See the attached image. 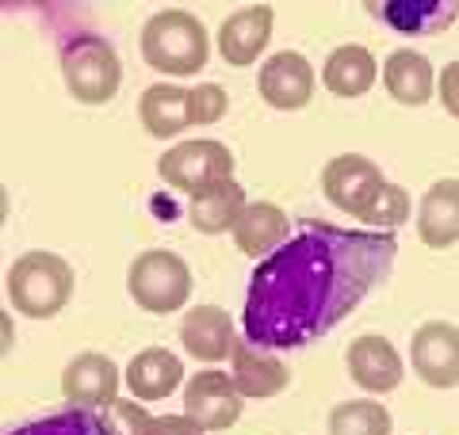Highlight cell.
<instances>
[{
    "mask_svg": "<svg viewBox=\"0 0 459 435\" xmlns=\"http://www.w3.org/2000/svg\"><path fill=\"white\" fill-rule=\"evenodd\" d=\"M394 256V234L303 222L253 271L246 340L276 355L325 337L386 283Z\"/></svg>",
    "mask_w": 459,
    "mask_h": 435,
    "instance_id": "obj_1",
    "label": "cell"
},
{
    "mask_svg": "<svg viewBox=\"0 0 459 435\" xmlns=\"http://www.w3.org/2000/svg\"><path fill=\"white\" fill-rule=\"evenodd\" d=\"M142 57L165 77H195L211 57V35L195 12L161 8L142 23Z\"/></svg>",
    "mask_w": 459,
    "mask_h": 435,
    "instance_id": "obj_2",
    "label": "cell"
},
{
    "mask_svg": "<svg viewBox=\"0 0 459 435\" xmlns=\"http://www.w3.org/2000/svg\"><path fill=\"white\" fill-rule=\"evenodd\" d=\"M74 286L77 275L69 268V260L47 249L23 252L8 268V302L20 317H31V321H50L62 313L74 298Z\"/></svg>",
    "mask_w": 459,
    "mask_h": 435,
    "instance_id": "obj_3",
    "label": "cell"
},
{
    "mask_svg": "<svg viewBox=\"0 0 459 435\" xmlns=\"http://www.w3.org/2000/svg\"><path fill=\"white\" fill-rule=\"evenodd\" d=\"M126 290H131L134 306L153 317L180 313L192 298V268L172 249H146L134 256L131 271H126Z\"/></svg>",
    "mask_w": 459,
    "mask_h": 435,
    "instance_id": "obj_4",
    "label": "cell"
},
{
    "mask_svg": "<svg viewBox=\"0 0 459 435\" xmlns=\"http://www.w3.org/2000/svg\"><path fill=\"white\" fill-rule=\"evenodd\" d=\"M62 77L77 104L104 107L123 84V62L100 35H74L62 47Z\"/></svg>",
    "mask_w": 459,
    "mask_h": 435,
    "instance_id": "obj_5",
    "label": "cell"
},
{
    "mask_svg": "<svg viewBox=\"0 0 459 435\" xmlns=\"http://www.w3.org/2000/svg\"><path fill=\"white\" fill-rule=\"evenodd\" d=\"M391 180L383 176V168L364 153H337L333 161L322 168V195L333 202L341 214L356 218L360 226L371 222V214L383 202Z\"/></svg>",
    "mask_w": 459,
    "mask_h": 435,
    "instance_id": "obj_6",
    "label": "cell"
},
{
    "mask_svg": "<svg viewBox=\"0 0 459 435\" xmlns=\"http://www.w3.org/2000/svg\"><path fill=\"white\" fill-rule=\"evenodd\" d=\"M234 153L219 138H184L157 157V176H161L172 192L195 195L211 183L234 180Z\"/></svg>",
    "mask_w": 459,
    "mask_h": 435,
    "instance_id": "obj_7",
    "label": "cell"
},
{
    "mask_svg": "<svg viewBox=\"0 0 459 435\" xmlns=\"http://www.w3.org/2000/svg\"><path fill=\"white\" fill-rule=\"evenodd\" d=\"M184 416L204 431H226L241 420V394L219 367H204L184 382Z\"/></svg>",
    "mask_w": 459,
    "mask_h": 435,
    "instance_id": "obj_8",
    "label": "cell"
},
{
    "mask_svg": "<svg viewBox=\"0 0 459 435\" xmlns=\"http://www.w3.org/2000/svg\"><path fill=\"white\" fill-rule=\"evenodd\" d=\"M62 397L69 409L108 413L119 401V367L104 352H81L62 371Z\"/></svg>",
    "mask_w": 459,
    "mask_h": 435,
    "instance_id": "obj_9",
    "label": "cell"
},
{
    "mask_svg": "<svg viewBox=\"0 0 459 435\" xmlns=\"http://www.w3.org/2000/svg\"><path fill=\"white\" fill-rule=\"evenodd\" d=\"M314 84H318V72L299 50H280L264 57L261 72H256V92L276 111H303L314 99Z\"/></svg>",
    "mask_w": 459,
    "mask_h": 435,
    "instance_id": "obj_10",
    "label": "cell"
},
{
    "mask_svg": "<svg viewBox=\"0 0 459 435\" xmlns=\"http://www.w3.org/2000/svg\"><path fill=\"white\" fill-rule=\"evenodd\" d=\"M410 362L418 379L433 389L459 386V328L452 321H425L413 328Z\"/></svg>",
    "mask_w": 459,
    "mask_h": 435,
    "instance_id": "obj_11",
    "label": "cell"
},
{
    "mask_svg": "<svg viewBox=\"0 0 459 435\" xmlns=\"http://www.w3.org/2000/svg\"><path fill=\"white\" fill-rule=\"evenodd\" d=\"M344 367H349V379L364 389L371 397H383V394H394L402 386V355L398 347L383 337V332H364L349 344L344 352Z\"/></svg>",
    "mask_w": 459,
    "mask_h": 435,
    "instance_id": "obj_12",
    "label": "cell"
},
{
    "mask_svg": "<svg viewBox=\"0 0 459 435\" xmlns=\"http://www.w3.org/2000/svg\"><path fill=\"white\" fill-rule=\"evenodd\" d=\"M272 27H276V8L272 4H249L238 8L222 20L219 35H214V47H219V57L234 69L253 65L256 57L268 50Z\"/></svg>",
    "mask_w": 459,
    "mask_h": 435,
    "instance_id": "obj_13",
    "label": "cell"
},
{
    "mask_svg": "<svg viewBox=\"0 0 459 435\" xmlns=\"http://www.w3.org/2000/svg\"><path fill=\"white\" fill-rule=\"evenodd\" d=\"M180 344L192 359H199L204 367H219L222 359H230L238 344L234 317L219 306H192L180 317Z\"/></svg>",
    "mask_w": 459,
    "mask_h": 435,
    "instance_id": "obj_14",
    "label": "cell"
},
{
    "mask_svg": "<svg viewBox=\"0 0 459 435\" xmlns=\"http://www.w3.org/2000/svg\"><path fill=\"white\" fill-rule=\"evenodd\" d=\"M138 119L146 126V134L153 138H177L184 130L199 126L195 119V92L184 84H150L138 99Z\"/></svg>",
    "mask_w": 459,
    "mask_h": 435,
    "instance_id": "obj_15",
    "label": "cell"
},
{
    "mask_svg": "<svg viewBox=\"0 0 459 435\" xmlns=\"http://www.w3.org/2000/svg\"><path fill=\"white\" fill-rule=\"evenodd\" d=\"M230 362H234L230 379H234V389L241 394V401L276 397V394H283V389H287V382H291V371H287V362L280 355L253 347L249 340H238L234 344Z\"/></svg>",
    "mask_w": 459,
    "mask_h": 435,
    "instance_id": "obj_16",
    "label": "cell"
},
{
    "mask_svg": "<svg viewBox=\"0 0 459 435\" xmlns=\"http://www.w3.org/2000/svg\"><path fill=\"white\" fill-rule=\"evenodd\" d=\"M230 237H234L241 256H264L268 260L276 249H283L287 237H291V218H287L276 202L256 199V202H246V210L238 214Z\"/></svg>",
    "mask_w": 459,
    "mask_h": 435,
    "instance_id": "obj_17",
    "label": "cell"
},
{
    "mask_svg": "<svg viewBox=\"0 0 459 435\" xmlns=\"http://www.w3.org/2000/svg\"><path fill=\"white\" fill-rule=\"evenodd\" d=\"M123 382L134 394V401L146 405V401L172 397L184 382H188V374H184L180 355L165 352V347H146V352H138L131 362H126Z\"/></svg>",
    "mask_w": 459,
    "mask_h": 435,
    "instance_id": "obj_18",
    "label": "cell"
},
{
    "mask_svg": "<svg viewBox=\"0 0 459 435\" xmlns=\"http://www.w3.org/2000/svg\"><path fill=\"white\" fill-rule=\"evenodd\" d=\"M383 89L406 107H421L437 92V69L421 50H394L379 69Z\"/></svg>",
    "mask_w": 459,
    "mask_h": 435,
    "instance_id": "obj_19",
    "label": "cell"
},
{
    "mask_svg": "<svg viewBox=\"0 0 459 435\" xmlns=\"http://www.w3.org/2000/svg\"><path fill=\"white\" fill-rule=\"evenodd\" d=\"M418 241L429 249H452L459 241V180L444 176L429 183L418 210Z\"/></svg>",
    "mask_w": 459,
    "mask_h": 435,
    "instance_id": "obj_20",
    "label": "cell"
},
{
    "mask_svg": "<svg viewBox=\"0 0 459 435\" xmlns=\"http://www.w3.org/2000/svg\"><path fill=\"white\" fill-rule=\"evenodd\" d=\"M376 81H379L376 54H371L368 47H356V42H349V47H337L333 54L325 57V65H322V84L333 96H341V99L368 96L371 89H376Z\"/></svg>",
    "mask_w": 459,
    "mask_h": 435,
    "instance_id": "obj_21",
    "label": "cell"
},
{
    "mask_svg": "<svg viewBox=\"0 0 459 435\" xmlns=\"http://www.w3.org/2000/svg\"><path fill=\"white\" fill-rule=\"evenodd\" d=\"M241 210H246V187L238 180L211 183L204 192L188 195V222H192V229H199V234H207V237L230 234Z\"/></svg>",
    "mask_w": 459,
    "mask_h": 435,
    "instance_id": "obj_22",
    "label": "cell"
},
{
    "mask_svg": "<svg viewBox=\"0 0 459 435\" xmlns=\"http://www.w3.org/2000/svg\"><path fill=\"white\" fill-rule=\"evenodd\" d=\"M376 12L394 31L433 35L459 16V0H386V4H376Z\"/></svg>",
    "mask_w": 459,
    "mask_h": 435,
    "instance_id": "obj_23",
    "label": "cell"
},
{
    "mask_svg": "<svg viewBox=\"0 0 459 435\" xmlns=\"http://www.w3.org/2000/svg\"><path fill=\"white\" fill-rule=\"evenodd\" d=\"M394 420L386 413V405L376 397H356L341 401L337 409H329V435H391Z\"/></svg>",
    "mask_w": 459,
    "mask_h": 435,
    "instance_id": "obj_24",
    "label": "cell"
},
{
    "mask_svg": "<svg viewBox=\"0 0 459 435\" xmlns=\"http://www.w3.org/2000/svg\"><path fill=\"white\" fill-rule=\"evenodd\" d=\"M0 435H111L104 413H84V409H62L35 420H23L16 428H4Z\"/></svg>",
    "mask_w": 459,
    "mask_h": 435,
    "instance_id": "obj_25",
    "label": "cell"
},
{
    "mask_svg": "<svg viewBox=\"0 0 459 435\" xmlns=\"http://www.w3.org/2000/svg\"><path fill=\"white\" fill-rule=\"evenodd\" d=\"M104 420H108V431L111 435H150V428H153V416L142 409V401H115L111 409L104 413Z\"/></svg>",
    "mask_w": 459,
    "mask_h": 435,
    "instance_id": "obj_26",
    "label": "cell"
},
{
    "mask_svg": "<svg viewBox=\"0 0 459 435\" xmlns=\"http://www.w3.org/2000/svg\"><path fill=\"white\" fill-rule=\"evenodd\" d=\"M192 92H195V119L199 126H214V123H222L226 119V111H230V96L222 84H192Z\"/></svg>",
    "mask_w": 459,
    "mask_h": 435,
    "instance_id": "obj_27",
    "label": "cell"
},
{
    "mask_svg": "<svg viewBox=\"0 0 459 435\" xmlns=\"http://www.w3.org/2000/svg\"><path fill=\"white\" fill-rule=\"evenodd\" d=\"M437 96H440L444 111H448L452 119H459V57L437 72Z\"/></svg>",
    "mask_w": 459,
    "mask_h": 435,
    "instance_id": "obj_28",
    "label": "cell"
},
{
    "mask_svg": "<svg viewBox=\"0 0 459 435\" xmlns=\"http://www.w3.org/2000/svg\"><path fill=\"white\" fill-rule=\"evenodd\" d=\"M150 435H207L199 424H192L184 413H169V416H153Z\"/></svg>",
    "mask_w": 459,
    "mask_h": 435,
    "instance_id": "obj_29",
    "label": "cell"
},
{
    "mask_svg": "<svg viewBox=\"0 0 459 435\" xmlns=\"http://www.w3.org/2000/svg\"><path fill=\"white\" fill-rule=\"evenodd\" d=\"M12 344H16V321L8 310H0V359L12 352Z\"/></svg>",
    "mask_w": 459,
    "mask_h": 435,
    "instance_id": "obj_30",
    "label": "cell"
},
{
    "mask_svg": "<svg viewBox=\"0 0 459 435\" xmlns=\"http://www.w3.org/2000/svg\"><path fill=\"white\" fill-rule=\"evenodd\" d=\"M8 210H12V199H8V187L0 183V229H4V222H8Z\"/></svg>",
    "mask_w": 459,
    "mask_h": 435,
    "instance_id": "obj_31",
    "label": "cell"
}]
</instances>
